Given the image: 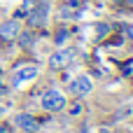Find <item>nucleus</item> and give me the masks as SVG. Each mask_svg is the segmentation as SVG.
I'll list each match as a JSON object with an SVG mask.
<instances>
[{
    "label": "nucleus",
    "instance_id": "obj_7",
    "mask_svg": "<svg viewBox=\"0 0 133 133\" xmlns=\"http://www.w3.org/2000/svg\"><path fill=\"white\" fill-rule=\"evenodd\" d=\"M37 65H23V68H16L14 70V84H21V82H28L37 75Z\"/></svg>",
    "mask_w": 133,
    "mask_h": 133
},
{
    "label": "nucleus",
    "instance_id": "obj_2",
    "mask_svg": "<svg viewBox=\"0 0 133 133\" xmlns=\"http://www.w3.org/2000/svg\"><path fill=\"white\" fill-rule=\"evenodd\" d=\"M75 58H77V49H58V51L51 54L49 68H51V70H63V68H68Z\"/></svg>",
    "mask_w": 133,
    "mask_h": 133
},
{
    "label": "nucleus",
    "instance_id": "obj_4",
    "mask_svg": "<svg viewBox=\"0 0 133 133\" xmlns=\"http://www.w3.org/2000/svg\"><path fill=\"white\" fill-rule=\"evenodd\" d=\"M14 126L21 129L23 133H35L40 129V122H37L33 115H28V112H19V115L14 117Z\"/></svg>",
    "mask_w": 133,
    "mask_h": 133
},
{
    "label": "nucleus",
    "instance_id": "obj_16",
    "mask_svg": "<svg viewBox=\"0 0 133 133\" xmlns=\"http://www.w3.org/2000/svg\"><path fill=\"white\" fill-rule=\"evenodd\" d=\"M2 112H5V110H2V105H0V115H2Z\"/></svg>",
    "mask_w": 133,
    "mask_h": 133
},
{
    "label": "nucleus",
    "instance_id": "obj_13",
    "mask_svg": "<svg viewBox=\"0 0 133 133\" xmlns=\"http://www.w3.org/2000/svg\"><path fill=\"white\" fill-rule=\"evenodd\" d=\"M5 94H7V87H5V84L0 82V96H5Z\"/></svg>",
    "mask_w": 133,
    "mask_h": 133
},
{
    "label": "nucleus",
    "instance_id": "obj_10",
    "mask_svg": "<svg viewBox=\"0 0 133 133\" xmlns=\"http://www.w3.org/2000/svg\"><path fill=\"white\" fill-rule=\"evenodd\" d=\"M35 5H37V0H23V7H21V12H23V14H28V12H30Z\"/></svg>",
    "mask_w": 133,
    "mask_h": 133
},
{
    "label": "nucleus",
    "instance_id": "obj_8",
    "mask_svg": "<svg viewBox=\"0 0 133 133\" xmlns=\"http://www.w3.org/2000/svg\"><path fill=\"white\" fill-rule=\"evenodd\" d=\"M16 37H19V44H21L23 49H30V47L35 44V35H33L30 30H23V33H19Z\"/></svg>",
    "mask_w": 133,
    "mask_h": 133
},
{
    "label": "nucleus",
    "instance_id": "obj_11",
    "mask_svg": "<svg viewBox=\"0 0 133 133\" xmlns=\"http://www.w3.org/2000/svg\"><path fill=\"white\" fill-rule=\"evenodd\" d=\"M61 16H63V19H70V16H75V14H72V5H65V7L61 9Z\"/></svg>",
    "mask_w": 133,
    "mask_h": 133
},
{
    "label": "nucleus",
    "instance_id": "obj_6",
    "mask_svg": "<svg viewBox=\"0 0 133 133\" xmlns=\"http://www.w3.org/2000/svg\"><path fill=\"white\" fill-rule=\"evenodd\" d=\"M21 33V23L19 21H5L2 26H0V37L5 40V42H9V40H16V35Z\"/></svg>",
    "mask_w": 133,
    "mask_h": 133
},
{
    "label": "nucleus",
    "instance_id": "obj_12",
    "mask_svg": "<svg viewBox=\"0 0 133 133\" xmlns=\"http://www.w3.org/2000/svg\"><path fill=\"white\" fill-rule=\"evenodd\" d=\"M96 30H98V37H103V35H105V33H108V26H98V28H96Z\"/></svg>",
    "mask_w": 133,
    "mask_h": 133
},
{
    "label": "nucleus",
    "instance_id": "obj_14",
    "mask_svg": "<svg viewBox=\"0 0 133 133\" xmlns=\"http://www.w3.org/2000/svg\"><path fill=\"white\" fill-rule=\"evenodd\" d=\"M0 133H9V129H7L5 124H0Z\"/></svg>",
    "mask_w": 133,
    "mask_h": 133
},
{
    "label": "nucleus",
    "instance_id": "obj_9",
    "mask_svg": "<svg viewBox=\"0 0 133 133\" xmlns=\"http://www.w3.org/2000/svg\"><path fill=\"white\" fill-rule=\"evenodd\" d=\"M68 35H70V33H68V28H61V30L56 33V37H54V42H56V44L61 47V44H63V42L68 40Z\"/></svg>",
    "mask_w": 133,
    "mask_h": 133
},
{
    "label": "nucleus",
    "instance_id": "obj_3",
    "mask_svg": "<svg viewBox=\"0 0 133 133\" xmlns=\"http://www.w3.org/2000/svg\"><path fill=\"white\" fill-rule=\"evenodd\" d=\"M47 14H49V0H37V5L26 14L30 26H44L47 23Z\"/></svg>",
    "mask_w": 133,
    "mask_h": 133
},
{
    "label": "nucleus",
    "instance_id": "obj_15",
    "mask_svg": "<svg viewBox=\"0 0 133 133\" xmlns=\"http://www.w3.org/2000/svg\"><path fill=\"white\" fill-rule=\"evenodd\" d=\"M131 122H133V108H131Z\"/></svg>",
    "mask_w": 133,
    "mask_h": 133
},
{
    "label": "nucleus",
    "instance_id": "obj_1",
    "mask_svg": "<svg viewBox=\"0 0 133 133\" xmlns=\"http://www.w3.org/2000/svg\"><path fill=\"white\" fill-rule=\"evenodd\" d=\"M40 103H42V108L49 110V112H58V110H63V108L68 105L65 96H63L58 89H49V91H44L42 98H40Z\"/></svg>",
    "mask_w": 133,
    "mask_h": 133
},
{
    "label": "nucleus",
    "instance_id": "obj_5",
    "mask_svg": "<svg viewBox=\"0 0 133 133\" xmlns=\"http://www.w3.org/2000/svg\"><path fill=\"white\" fill-rule=\"evenodd\" d=\"M91 89H94V82L87 75H79L70 82V94H75V96H89Z\"/></svg>",
    "mask_w": 133,
    "mask_h": 133
},
{
    "label": "nucleus",
    "instance_id": "obj_17",
    "mask_svg": "<svg viewBox=\"0 0 133 133\" xmlns=\"http://www.w3.org/2000/svg\"><path fill=\"white\" fill-rule=\"evenodd\" d=\"M101 133H110V131H101Z\"/></svg>",
    "mask_w": 133,
    "mask_h": 133
}]
</instances>
